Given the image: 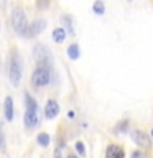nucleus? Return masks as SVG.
Segmentation results:
<instances>
[{
    "label": "nucleus",
    "instance_id": "nucleus-12",
    "mask_svg": "<svg viewBox=\"0 0 153 158\" xmlns=\"http://www.w3.org/2000/svg\"><path fill=\"white\" fill-rule=\"evenodd\" d=\"M68 56H69V59H79V56H81V48H79L77 43H71L68 46Z\"/></svg>",
    "mask_w": 153,
    "mask_h": 158
},
{
    "label": "nucleus",
    "instance_id": "nucleus-2",
    "mask_svg": "<svg viewBox=\"0 0 153 158\" xmlns=\"http://www.w3.org/2000/svg\"><path fill=\"white\" fill-rule=\"evenodd\" d=\"M53 76H54V73H53L51 66H38L31 74V84L38 89L46 87L48 84L53 82Z\"/></svg>",
    "mask_w": 153,
    "mask_h": 158
},
{
    "label": "nucleus",
    "instance_id": "nucleus-3",
    "mask_svg": "<svg viewBox=\"0 0 153 158\" xmlns=\"http://www.w3.org/2000/svg\"><path fill=\"white\" fill-rule=\"evenodd\" d=\"M10 22H12L13 31L17 33V35H20V36H25L27 28H28V18H27V13H25V10L22 7H15L12 10Z\"/></svg>",
    "mask_w": 153,
    "mask_h": 158
},
{
    "label": "nucleus",
    "instance_id": "nucleus-26",
    "mask_svg": "<svg viewBox=\"0 0 153 158\" xmlns=\"http://www.w3.org/2000/svg\"><path fill=\"white\" fill-rule=\"evenodd\" d=\"M0 30H2V22H0Z\"/></svg>",
    "mask_w": 153,
    "mask_h": 158
},
{
    "label": "nucleus",
    "instance_id": "nucleus-17",
    "mask_svg": "<svg viewBox=\"0 0 153 158\" xmlns=\"http://www.w3.org/2000/svg\"><path fill=\"white\" fill-rule=\"evenodd\" d=\"M36 142H38V145L43 147V148L48 147L49 145V135H48L46 132H39L38 137H36Z\"/></svg>",
    "mask_w": 153,
    "mask_h": 158
},
{
    "label": "nucleus",
    "instance_id": "nucleus-11",
    "mask_svg": "<svg viewBox=\"0 0 153 158\" xmlns=\"http://www.w3.org/2000/svg\"><path fill=\"white\" fill-rule=\"evenodd\" d=\"M3 115H5V120L7 122H12L13 120V99L7 96L5 97V102H3Z\"/></svg>",
    "mask_w": 153,
    "mask_h": 158
},
{
    "label": "nucleus",
    "instance_id": "nucleus-9",
    "mask_svg": "<svg viewBox=\"0 0 153 158\" xmlns=\"http://www.w3.org/2000/svg\"><path fill=\"white\" fill-rule=\"evenodd\" d=\"M59 114V104L54 99H49L44 106V117L46 118H56Z\"/></svg>",
    "mask_w": 153,
    "mask_h": 158
},
{
    "label": "nucleus",
    "instance_id": "nucleus-14",
    "mask_svg": "<svg viewBox=\"0 0 153 158\" xmlns=\"http://www.w3.org/2000/svg\"><path fill=\"white\" fill-rule=\"evenodd\" d=\"M92 12L97 15V17H102L104 13H105V3H104V0H96V2L92 3Z\"/></svg>",
    "mask_w": 153,
    "mask_h": 158
},
{
    "label": "nucleus",
    "instance_id": "nucleus-13",
    "mask_svg": "<svg viewBox=\"0 0 153 158\" xmlns=\"http://www.w3.org/2000/svg\"><path fill=\"white\" fill-rule=\"evenodd\" d=\"M66 40V31L63 27H56L53 30V41L54 43H63Z\"/></svg>",
    "mask_w": 153,
    "mask_h": 158
},
{
    "label": "nucleus",
    "instance_id": "nucleus-1",
    "mask_svg": "<svg viewBox=\"0 0 153 158\" xmlns=\"http://www.w3.org/2000/svg\"><path fill=\"white\" fill-rule=\"evenodd\" d=\"M8 76H10V82L13 87L20 86L22 82V76H23V59L20 56L18 49H13L10 54V66H8Z\"/></svg>",
    "mask_w": 153,
    "mask_h": 158
},
{
    "label": "nucleus",
    "instance_id": "nucleus-28",
    "mask_svg": "<svg viewBox=\"0 0 153 158\" xmlns=\"http://www.w3.org/2000/svg\"><path fill=\"white\" fill-rule=\"evenodd\" d=\"M3 158H8V156H3Z\"/></svg>",
    "mask_w": 153,
    "mask_h": 158
},
{
    "label": "nucleus",
    "instance_id": "nucleus-27",
    "mask_svg": "<svg viewBox=\"0 0 153 158\" xmlns=\"http://www.w3.org/2000/svg\"><path fill=\"white\" fill-rule=\"evenodd\" d=\"M151 137H153V128H151Z\"/></svg>",
    "mask_w": 153,
    "mask_h": 158
},
{
    "label": "nucleus",
    "instance_id": "nucleus-8",
    "mask_svg": "<svg viewBox=\"0 0 153 158\" xmlns=\"http://www.w3.org/2000/svg\"><path fill=\"white\" fill-rule=\"evenodd\" d=\"M39 118L36 115V110H25V115H23V123H25V128H28V130H31L38 125Z\"/></svg>",
    "mask_w": 153,
    "mask_h": 158
},
{
    "label": "nucleus",
    "instance_id": "nucleus-23",
    "mask_svg": "<svg viewBox=\"0 0 153 158\" xmlns=\"http://www.w3.org/2000/svg\"><path fill=\"white\" fill-rule=\"evenodd\" d=\"M66 158H79L77 155H74V153H68V156Z\"/></svg>",
    "mask_w": 153,
    "mask_h": 158
},
{
    "label": "nucleus",
    "instance_id": "nucleus-24",
    "mask_svg": "<svg viewBox=\"0 0 153 158\" xmlns=\"http://www.w3.org/2000/svg\"><path fill=\"white\" fill-rule=\"evenodd\" d=\"M68 117L72 118V117H74V110H69V112H68Z\"/></svg>",
    "mask_w": 153,
    "mask_h": 158
},
{
    "label": "nucleus",
    "instance_id": "nucleus-7",
    "mask_svg": "<svg viewBox=\"0 0 153 158\" xmlns=\"http://www.w3.org/2000/svg\"><path fill=\"white\" fill-rule=\"evenodd\" d=\"M105 158H125V150L118 143H109L105 150Z\"/></svg>",
    "mask_w": 153,
    "mask_h": 158
},
{
    "label": "nucleus",
    "instance_id": "nucleus-5",
    "mask_svg": "<svg viewBox=\"0 0 153 158\" xmlns=\"http://www.w3.org/2000/svg\"><path fill=\"white\" fill-rule=\"evenodd\" d=\"M44 28H46V20H43V18L33 20L31 23H28V28H27V33H25V38H36L39 33L44 31Z\"/></svg>",
    "mask_w": 153,
    "mask_h": 158
},
{
    "label": "nucleus",
    "instance_id": "nucleus-19",
    "mask_svg": "<svg viewBox=\"0 0 153 158\" xmlns=\"http://www.w3.org/2000/svg\"><path fill=\"white\" fill-rule=\"evenodd\" d=\"M76 150L79 153V156H86V145H84V142H81V140L76 142Z\"/></svg>",
    "mask_w": 153,
    "mask_h": 158
},
{
    "label": "nucleus",
    "instance_id": "nucleus-20",
    "mask_svg": "<svg viewBox=\"0 0 153 158\" xmlns=\"http://www.w3.org/2000/svg\"><path fill=\"white\" fill-rule=\"evenodd\" d=\"M130 158H145V153H143V152H140V150H137V152H132Z\"/></svg>",
    "mask_w": 153,
    "mask_h": 158
},
{
    "label": "nucleus",
    "instance_id": "nucleus-21",
    "mask_svg": "<svg viewBox=\"0 0 153 158\" xmlns=\"http://www.w3.org/2000/svg\"><path fill=\"white\" fill-rule=\"evenodd\" d=\"M5 148V138H3V132L0 130V150H3Z\"/></svg>",
    "mask_w": 153,
    "mask_h": 158
},
{
    "label": "nucleus",
    "instance_id": "nucleus-10",
    "mask_svg": "<svg viewBox=\"0 0 153 158\" xmlns=\"http://www.w3.org/2000/svg\"><path fill=\"white\" fill-rule=\"evenodd\" d=\"M61 25H63L66 35L69 33V36H74V20H72V17L69 13L61 15Z\"/></svg>",
    "mask_w": 153,
    "mask_h": 158
},
{
    "label": "nucleus",
    "instance_id": "nucleus-16",
    "mask_svg": "<svg viewBox=\"0 0 153 158\" xmlns=\"http://www.w3.org/2000/svg\"><path fill=\"white\" fill-rule=\"evenodd\" d=\"M25 106L28 110H38V104L35 101V97H31L30 94H25Z\"/></svg>",
    "mask_w": 153,
    "mask_h": 158
},
{
    "label": "nucleus",
    "instance_id": "nucleus-6",
    "mask_svg": "<svg viewBox=\"0 0 153 158\" xmlns=\"http://www.w3.org/2000/svg\"><path fill=\"white\" fill-rule=\"evenodd\" d=\"M130 137H132V140L135 142V145L142 147V148H148V150L151 148V138L143 130H133Z\"/></svg>",
    "mask_w": 153,
    "mask_h": 158
},
{
    "label": "nucleus",
    "instance_id": "nucleus-25",
    "mask_svg": "<svg viewBox=\"0 0 153 158\" xmlns=\"http://www.w3.org/2000/svg\"><path fill=\"white\" fill-rule=\"evenodd\" d=\"M127 2H128V3H132V2H133V0H127Z\"/></svg>",
    "mask_w": 153,
    "mask_h": 158
},
{
    "label": "nucleus",
    "instance_id": "nucleus-15",
    "mask_svg": "<svg viewBox=\"0 0 153 158\" xmlns=\"http://www.w3.org/2000/svg\"><path fill=\"white\" fill-rule=\"evenodd\" d=\"M128 125H130L128 118H123V120L117 122V125H115V128H114V132H115V133H125V132H128Z\"/></svg>",
    "mask_w": 153,
    "mask_h": 158
},
{
    "label": "nucleus",
    "instance_id": "nucleus-22",
    "mask_svg": "<svg viewBox=\"0 0 153 158\" xmlns=\"http://www.w3.org/2000/svg\"><path fill=\"white\" fill-rule=\"evenodd\" d=\"M53 156H54V158H61V150H59V148H56V150H54V153H53Z\"/></svg>",
    "mask_w": 153,
    "mask_h": 158
},
{
    "label": "nucleus",
    "instance_id": "nucleus-18",
    "mask_svg": "<svg viewBox=\"0 0 153 158\" xmlns=\"http://www.w3.org/2000/svg\"><path fill=\"white\" fill-rule=\"evenodd\" d=\"M35 5H36L38 12H43V10H48L49 5H51V0H35Z\"/></svg>",
    "mask_w": 153,
    "mask_h": 158
},
{
    "label": "nucleus",
    "instance_id": "nucleus-4",
    "mask_svg": "<svg viewBox=\"0 0 153 158\" xmlns=\"http://www.w3.org/2000/svg\"><path fill=\"white\" fill-rule=\"evenodd\" d=\"M33 59L38 63V66H51V51L46 44L36 43L33 46Z\"/></svg>",
    "mask_w": 153,
    "mask_h": 158
}]
</instances>
